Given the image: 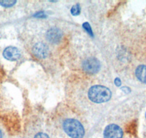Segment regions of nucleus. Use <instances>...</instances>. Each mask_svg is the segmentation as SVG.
I'll list each match as a JSON object with an SVG mask.
<instances>
[{"instance_id":"obj_1","label":"nucleus","mask_w":146,"mask_h":138,"mask_svg":"<svg viewBox=\"0 0 146 138\" xmlns=\"http://www.w3.org/2000/svg\"><path fill=\"white\" fill-rule=\"evenodd\" d=\"M62 128L66 135L71 138H83L85 129L80 122L74 118H66L62 122Z\"/></svg>"},{"instance_id":"obj_2","label":"nucleus","mask_w":146,"mask_h":138,"mask_svg":"<svg viewBox=\"0 0 146 138\" xmlns=\"http://www.w3.org/2000/svg\"><path fill=\"white\" fill-rule=\"evenodd\" d=\"M90 100L95 103L108 102L111 97V92L108 87L102 85H94L88 90Z\"/></svg>"},{"instance_id":"obj_3","label":"nucleus","mask_w":146,"mask_h":138,"mask_svg":"<svg viewBox=\"0 0 146 138\" xmlns=\"http://www.w3.org/2000/svg\"><path fill=\"white\" fill-rule=\"evenodd\" d=\"M123 132L122 129L114 124L107 126L103 132L104 138H123Z\"/></svg>"},{"instance_id":"obj_4","label":"nucleus","mask_w":146,"mask_h":138,"mask_svg":"<svg viewBox=\"0 0 146 138\" xmlns=\"http://www.w3.org/2000/svg\"><path fill=\"white\" fill-rule=\"evenodd\" d=\"M83 68L84 71L88 74H96L100 68V62L95 58H87L83 62Z\"/></svg>"},{"instance_id":"obj_5","label":"nucleus","mask_w":146,"mask_h":138,"mask_svg":"<svg viewBox=\"0 0 146 138\" xmlns=\"http://www.w3.org/2000/svg\"><path fill=\"white\" fill-rule=\"evenodd\" d=\"M32 53L37 58L44 59L48 55V47L43 43H36L32 47Z\"/></svg>"},{"instance_id":"obj_6","label":"nucleus","mask_w":146,"mask_h":138,"mask_svg":"<svg viewBox=\"0 0 146 138\" xmlns=\"http://www.w3.org/2000/svg\"><path fill=\"white\" fill-rule=\"evenodd\" d=\"M4 58L10 61H15L21 57V53L18 48L15 47H8L4 50Z\"/></svg>"},{"instance_id":"obj_7","label":"nucleus","mask_w":146,"mask_h":138,"mask_svg":"<svg viewBox=\"0 0 146 138\" xmlns=\"http://www.w3.org/2000/svg\"><path fill=\"white\" fill-rule=\"evenodd\" d=\"M46 37L50 42L57 43L62 38V33L58 28H52L48 31Z\"/></svg>"},{"instance_id":"obj_8","label":"nucleus","mask_w":146,"mask_h":138,"mask_svg":"<svg viewBox=\"0 0 146 138\" xmlns=\"http://www.w3.org/2000/svg\"><path fill=\"white\" fill-rule=\"evenodd\" d=\"M135 74L140 81L146 84V66L141 65L138 66L135 71Z\"/></svg>"},{"instance_id":"obj_9","label":"nucleus","mask_w":146,"mask_h":138,"mask_svg":"<svg viewBox=\"0 0 146 138\" xmlns=\"http://www.w3.org/2000/svg\"><path fill=\"white\" fill-rule=\"evenodd\" d=\"M71 12L73 15H78L80 13V5L77 4L72 7Z\"/></svg>"},{"instance_id":"obj_10","label":"nucleus","mask_w":146,"mask_h":138,"mask_svg":"<svg viewBox=\"0 0 146 138\" xmlns=\"http://www.w3.org/2000/svg\"><path fill=\"white\" fill-rule=\"evenodd\" d=\"M16 1H0V5L5 7H10L13 6Z\"/></svg>"},{"instance_id":"obj_11","label":"nucleus","mask_w":146,"mask_h":138,"mask_svg":"<svg viewBox=\"0 0 146 138\" xmlns=\"http://www.w3.org/2000/svg\"><path fill=\"white\" fill-rule=\"evenodd\" d=\"M34 138H50V137L43 131H40L34 136Z\"/></svg>"},{"instance_id":"obj_12","label":"nucleus","mask_w":146,"mask_h":138,"mask_svg":"<svg viewBox=\"0 0 146 138\" xmlns=\"http://www.w3.org/2000/svg\"><path fill=\"white\" fill-rule=\"evenodd\" d=\"M115 84H116V85H117V86H120V85H121V81H120L119 79H115Z\"/></svg>"},{"instance_id":"obj_13","label":"nucleus","mask_w":146,"mask_h":138,"mask_svg":"<svg viewBox=\"0 0 146 138\" xmlns=\"http://www.w3.org/2000/svg\"><path fill=\"white\" fill-rule=\"evenodd\" d=\"M2 137H3V135H2V131L0 130V138H2Z\"/></svg>"},{"instance_id":"obj_14","label":"nucleus","mask_w":146,"mask_h":138,"mask_svg":"<svg viewBox=\"0 0 146 138\" xmlns=\"http://www.w3.org/2000/svg\"><path fill=\"white\" fill-rule=\"evenodd\" d=\"M145 118H146V114H145Z\"/></svg>"}]
</instances>
